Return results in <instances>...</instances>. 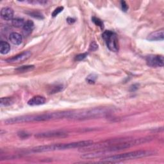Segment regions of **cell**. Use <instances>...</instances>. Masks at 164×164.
I'll return each instance as SVG.
<instances>
[{
    "mask_svg": "<svg viewBox=\"0 0 164 164\" xmlns=\"http://www.w3.org/2000/svg\"><path fill=\"white\" fill-rule=\"evenodd\" d=\"M72 111H63L57 112H52L47 114H43L39 115H23L20 117L9 119L5 121V123L9 124H17L23 122H28L33 121H44L49 120L58 119L62 118H69L71 115Z\"/></svg>",
    "mask_w": 164,
    "mask_h": 164,
    "instance_id": "1",
    "label": "cell"
},
{
    "mask_svg": "<svg viewBox=\"0 0 164 164\" xmlns=\"http://www.w3.org/2000/svg\"><path fill=\"white\" fill-rule=\"evenodd\" d=\"M93 144L92 141H83L76 142L66 143V144H58L40 146L34 147L31 151L34 153H42V152H48L53 151H60L73 149V148H80L89 146Z\"/></svg>",
    "mask_w": 164,
    "mask_h": 164,
    "instance_id": "2",
    "label": "cell"
},
{
    "mask_svg": "<svg viewBox=\"0 0 164 164\" xmlns=\"http://www.w3.org/2000/svg\"><path fill=\"white\" fill-rule=\"evenodd\" d=\"M110 112L111 109L109 108H94L81 111H73L69 118L78 120L99 118L105 117Z\"/></svg>",
    "mask_w": 164,
    "mask_h": 164,
    "instance_id": "3",
    "label": "cell"
},
{
    "mask_svg": "<svg viewBox=\"0 0 164 164\" xmlns=\"http://www.w3.org/2000/svg\"><path fill=\"white\" fill-rule=\"evenodd\" d=\"M154 154L153 151H131L129 153H123L121 155H114L111 157H106L102 159L103 162H119L122 160H131L135 158H139L142 157H148V156H151Z\"/></svg>",
    "mask_w": 164,
    "mask_h": 164,
    "instance_id": "4",
    "label": "cell"
},
{
    "mask_svg": "<svg viewBox=\"0 0 164 164\" xmlns=\"http://www.w3.org/2000/svg\"><path fill=\"white\" fill-rule=\"evenodd\" d=\"M102 37L107 47L111 51L117 52L119 51V41L117 34L115 32L110 30L105 31L102 35Z\"/></svg>",
    "mask_w": 164,
    "mask_h": 164,
    "instance_id": "5",
    "label": "cell"
},
{
    "mask_svg": "<svg viewBox=\"0 0 164 164\" xmlns=\"http://www.w3.org/2000/svg\"><path fill=\"white\" fill-rule=\"evenodd\" d=\"M147 64L151 67H163V57L162 55H149L146 57Z\"/></svg>",
    "mask_w": 164,
    "mask_h": 164,
    "instance_id": "6",
    "label": "cell"
},
{
    "mask_svg": "<svg viewBox=\"0 0 164 164\" xmlns=\"http://www.w3.org/2000/svg\"><path fill=\"white\" fill-rule=\"evenodd\" d=\"M67 134L63 131H49L35 135V137L41 138H53V137H66Z\"/></svg>",
    "mask_w": 164,
    "mask_h": 164,
    "instance_id": "7",
    "label": "cell"
},
{
    "mask_svg": "<svg viewBox=\"0 0 164 164\" xmlns=\"http://www.w3.org/2000/svg\"><path fill=\"white\" fill-rule=\"evenodd\" d=\"M31 55V53L30 51H24L23 53H20L16 56L12 57L7 60V62L10 63H19L22 62L28 59Z\"/></svg>",
    "mask_w": 164,
    "mask_h": 164,
    "instance_id": "8",
    "label": "cell"
},
{
    "mask_svg": "<svg viewBox=\"0 0 164 164\" xmlns=\"http://www.w3.org/2000/svg\"><path fill=\"white\" fill-rule=\"evenodd\" d=\"M164 38V33L163 29H161L159 30H157L151 33L147 39L149 40V41H163Z\"/></svg>",
    "mask_w": 164,
    "mask_h": 164,
    "instance_id": "9",
    "label": "cell"
},
{
    "mask_svg": "<svg viewBox=\"0 0 164 164\" xmlns=\"http://www.w3.org/2000/svg\"><path fill=\"white\" fill-rule=\"evenodd\" d=\"M1 17L5 21L12 20L14 17V10L9 7L3 8L1 10Z\"/></svg>",
    "mask_w": 164,
    "mask_h": 164,
    "instance_id": "10",
    "label": "cell"
},
{
    "mask_svg": "<svg viewBox=\"0 0 164 164\" xmlns=\"http://www.w3.org/2000/svg\"><path fill=\"white\" fill-rule=\"evenodd\" d=\"M45 103L46 98H44L43 96H41V95H36V96L33 97L28 101V104L30 106L42 105H44Z\"/></svg>",
    "mask_w": 164,
    "mask_h": 164,
    "instance_id": "11",
    "label": "cell"
},
{
    "mask_svg": "<svg viewBox=\"0 0 164 164\" xmlns=\"http://www.w3.org/2000/svg\"><path fill=\"white\" fill-rule=\"evenodd\" d=\"M34 29V23L31 20H28L23 27V32L24 35L27 36L29 35Z\"/></svg>",
    "mask_w": 164,
    "mask_h": 164,
    "instance_id": "12",
    "label": "cell"
},
{
    "mask_svg": "<svg viewBox=\"0 0 164 164\" xmlns=\"http://www.w3.org/2000/svg\"><path fill=\"white\" fill-rule=\"evenodd\" d=\"M9 40L10 42L15 45H19L22 42L23 37L22 36L18 33L13 32L10 34L9 36Z\"/></svg>",
    "mask_w": 164,
    "mask_h": 164,
    "instance_id": "13",
    "label": "cell"
},
{
    "mask_svg": "<svg viewBox=\"0 0 164 164\" xmlns=\"http://www.w3.org/2000/svg\"><path fill=\"white\" fill-rule=\"evenodd\" d=\"M10 51V46L8 42L5 41H1L0 42V52L1 54H7Z\"/></svg>",
    "mask_w": 164,
    "mask_h": 164,
    "instance_id": "14",
    "label": "cell"
},
{
    "mask_svg": "<svg viewBox=\"0 0 164 164\" xmlns=\"http://www.w3.org/2000/svg\"><path fill=\"white\" fill-rule=\"evenodd\" d=\"M14 103V100L12 98H1V102H0V105L1 106H10Z\"/></svg>",
    "mask_w": 164,
    "mask_h": 164,
    "instance_id": "15",
    "label": "cell"
},
{
    "mask_svg": "<svg viewBox=\"0 0 164 164\" xmlns=\"http://www.w3.org/2000/svg\"><path fill=\"white\" fill-rule=\"evenodd\" d=\"M25 21H24V19L22 18H15L12 19V24L14 27L16 28H20V27H23L24 25H25Z\"/></svg>",
    "mask_w": 164,
    "mask_h": 164,
    "instance_id": "16",
    "label": "cell"
},
{
    "mask_svg": "<svg viewBox=\"0 0 164 164\" xmlns=\"http://www.w3.org/2000/svg\"><path fill=\"white\" fill-rule=\"evenodd\" d=\"M34 69V66H24L19 67L17 69H15V71H16L19 73H25V72H28Z\"/></svg>",
    "mask_w": 164,
    "mask_h": 164,
    "instance_id": "17",
    "label": "cell"
},
{
    "mask_svg": "<svg viewBox=\"0 0 164 164\" xmlns=\"http://www.w3.org/2000/svg\"><path fill=\"white\" fill-rule=\"evenodd\" d=\"M92 21L95 24L96 26H98L99 27L101 28V29H103L104 28V24L103 22L101 21V19L96 17H92Z\"/></svg>",
    "mask_w": 164,
    "mask_h": 164,
    "instance_id": "18",
    "label": "cell"
},
{
    "mask_svg": "<svg viewBox=\"0 0 164 164\" xmlns=\"http://www.w3.org/2000/svg\"><path fill=\"white\" fill-rule=\"evenodd\" d=\"M29 15H30V16L33 17L35 19H44L43 15L41 12H37V11L31 12L29 13Z\"/></svg>",
    "mask_w": 164,
    "mask_h": 164,
    "instance_id": "19",
    "label": "cell"
},
{
    "mask_svg": "<svg viewBox=\"0 0 164 164\" xmlns=\"http://www.w3.org/2000/svg\"><path fill=\"white\" fill-rule=\"evenodd\" d=\"M63 89V86L62 85L55 86L51 89V90L50 91V94L57 93H58V92H60L61 90H62Z\"/></svg>",
    "mask_w": 164,
    "mask_h": 164,
    "instance_id": "20",
    "label": "cell"
},
{
    "mask_svg": "<svg viewBox=\"0 0 164 164\" xmlns=\"http://www.w3.org/2000/svg\"><path fill=\"white\" fill-rule=\"evenodd\" d=\"M97 79V76L94 74H91L90 75H89L87 77L86 80L87 81V82L89 83H90V84H93V83H94L95 80H96Z\"/></svg>",
    "mask_w": 164,
    "mask_h": 164,
    "instance_id": "21",
    "label": "cell"
},
{
    "mask_svg": "<svg viewBox=\"0 0 164 164\" xmlns=\"http://www.w3.org/2000/svg\"><path fill=\"white\" fill-rule=\"evenodd\" d=\"M63 10V7H57V9H55L54 10V11L53 12V13H52V16L53 17H56L57 15H58L60 13L62 12V10Z\"/></svg>",
    "mask_w": 164,
    "mask_h": 164,
    "instance_id": "22",
    "label": "cell"
},
{
    "mask_svg": "<svg viewBox=\"0 0 164 164\" xmlns=\"http://www.w3.org/2000/svg\"><path fill=\"white\" fill-rule=\"evenodd\" d=\"M88 55V53H82V54H79L78 55H77V57H75V60L77 61H81V60H83V59H85Z\"/></svg>",
    "mask_w": 164,
    "mask_h": 164,
    "instance_id": "23",
    "label": "cell"
},
{
    "mask_svg": "<svg viewBox=\"0 0 164 164\" xmlns=\"http://www.w3.org/2000/svg\"><path fill=\"white\" fill-rule=\"evenodd\" d=\"M98 49V46L95 42H93L90 44V47H89V51H96Z\"/></svg>",
    "mask_w": 164,
    "mask_h": 164,
    "instance_id": "24",
    "label": "cell"
},
{
    "mask_svg": "<svg viewBox=\"0 0 164 164\" xmlns=\"http://www.w3.org/2000/svg\"><path fill=\"white\" fill-rule=\"evenodd\" d=\"M121 8H122V11L127 12V10H128V6L126 1H121Z\"/></svg>",
    "mask_w": 164,
    "mask_h": 164,
    "instance_id": "25",
    "label": "cell"
},
{
    "mask_svg": "<svg viewBox=\"0 0 164 164\" xmlns=\"http://www.w3.org/2000/svg\"><path fill=\"white\" fill-rule=\"evenodd\" d=\"M18 135L19 136V137L23 138H27L29 136V135L27 133H26V132H22V131L20 132V133H19Z\"/></svg>",
    "mask_w": 164,
    "mask_h": 164,
    "instance_id": "26",
    "label": "cell"
},
{
    "mask_svg": "<svg viewBox=\"0 0 164 164\" xmlns=\"http://www.w3.org/2000/svg\"><path fill=\"white\" fill-rule=\"evenodd\" d=\"M138 88V85H137V84H135V85H132L130 88V90L131 91H135L137 90Z\"/></svg>",
    "mask_w": 164,
    "mask_h": 164,
    "instance_id": "27",
    "label": "cell"
},
{
    "mask_svg": "<svg viewBox=\"0 0 164 164\" xmlns=\"http://www.w3.org/2000/svg\"><path fill=\"white\" fill-rule=\"evenodd\" d=\"M67 21L69 23V24H72L75 22V19H73V18H71V17H68L67 19Z\"/></svg>",
    "mask_w": 164,
    "mask_h": 164,
    "instance_id": "28",
    "label": "cell"
}]
</instances>
